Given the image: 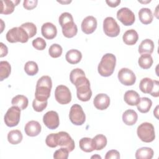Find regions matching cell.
I'll return each instance as SVG.
<instances>
[{"label": "cell", "instance_id": "6da1fadb", "mask_svg": "<svg viewBox=\"0 0 159 159\" xmlns=\"http://www.w3.org/2000/svg\"><path fill=\"white\" fill-rule=\"evenodd\" d=\"M52 87V79L49 76H42L40 78L36 84L35 99L40 101H47L50 96Z\"/></svg>", "mask_w": 159, "mask_h": 159}, {"label": "cell", "instance_id": "836d02e7", "mask_svg": "<svg viewBox=\"0 0 159 159\" xmlns=\"http://www.w3.org/2000/svg\"><path fill=\"white\" fill-rule=\"evenodd\" d=\"M11 72V66L9 63L7 61H0V81H3L4 79L9 77Z\"/></svg>", "mask_w": 159, "mask_h": 159}, {"label": "cell", "instance_id": "7a4b0ae2", "mask_svg": "<svg viewBox=\"0 0 159 159\" xmlns=\"http://www.w3.org/2000/svg\"><path fill=\"white\" fill-rule=\"evenodd\" d=\"M73 84L76 88V95L79 100L88 101L92 96V91L90 88V82L86 76H81L75 80Z\"/></svg>", "mask_w": 159, "mask_h": 159}, {"label": "cell", "instance_id": "5b68a950", "mask_svg": "<svg viewBox=\"0 0 159 159\" xmlns=\"http://www.w3.org/2000/svg\"><path fill=\"white\" fill-rule=\"evenodd\" d=\"M7 40L10 43H26L29 37L26 31L20 27H15L9 30L6 35Z\"/></svg>", "mask_w": 159, "mask_h": 159}, {"label": "cell", "instance_id": "bcb514c9", "mask_svg": "<svg viewBox=\"0 0 159 159\" xmlns=\"http://www.w3.org/2000/svg\"><path fill=\"white\" fill-rule=\"evenodd\" d=\"M159 82L157 80L153 81V86L150 92V94L153 97H158L159 96Z\"/></svg>", "mask_w": 159, "mask_h": 159}, {"label": "cell", "instance_id": "ab89813d", "mask_svg": "<svg viewBox=\"0 0 159 159\" xmlns=\"http://www.w3.org/2000/svg\"><path fill=\"white\" fill-rule=\"evenodd\" d=\"M32 46L38 50H43L45 48L47 43L43 39L37 37L32 41Z\"/></svg>", "mask_w": 159, "mask_h": 159}, {"label": "cell", "instance_id": "5bb4252c", "mask_svg": "<svg viewBox=\"0 0 159 159\" xmlns=\"http://www.w3.org/2000/svg\"><path fill=\"white\" fill-rule=\"evenodd\" d=\"M81 30L86 34H90L94 32L97 27V20L92 16L86 17L81 22Z\"/></svg>", "mask_w": 159, "mask_h": 159}, {"label": "cell", "instance_id": "9a60e30c", "mask_svg": "<svg viewBox=\"0 0 159 159\" xmlns=\"http://www.w3.org/2000/svg\"><path fill=\"white\" fill-rule=\"evenodd\" d=\"M93 104L97 109H106L110 104V98L106 94H98L95 96L93 100Z\"/></svg>", "mask_w": 159, "mask_h": 159}, {"label": "cell", "instance_id": "8d00e7d4", "mask_svg": "<svg viewBox=\"0 0 159 159\" xmlns=\"http://www.w3.org/2000/svg\"><path fill=\"white\" fill-rule=\"evenodd\" d=\"M62 47L57 43L52 44L48 49V53L52 58H58L60 57L62 54Z\"/></svg>", "mask_w": 159, "mask_h": 159}, {"label": "cell", "instance_id": "ee69618b", "mask_svg": "<svg viewBox=\"0 0 159 159\" xmlns=\"http://www.w3.org/2000/svg\"><path fill=\"white\" fill-rule=\"evenodd\" d=\"M37 0H25L23 2V7L27 10H31L37 6Z\"/></svg>", "mask_w": 159, "mask_h": 159}, {"label": "cell", "instance_id": "e575fe53", "mask_svg": "<svg viewBox=\"0 0 159 159\" xmlns=\"http://www.w3.org/2000/svg\"><path fill=\"white\" fill-rule=\"evenodd\" d=\"M24 71L29 76H34L39 71V67L34 61H29L24 65Z\"/></svg>", "mask_w": 159, "mask_h": 159}, {"label": "cell", "instance_id": "60d3db41", "mask_svg": "<svg viewBox=\"0 0 159 159\" xmlns=\"http://www.w3.org/2000/svg\"><path fill=\"white\" fill-rule=\"evenodd\" d=\"M47 101H40L34 99L32 102V107L37 112L43 111L46 107L47 106Z\"/></svg>", "mask_w": 159, "mask_h": 159}, {"label": "cell", "instance_id": "8fae6325", "mask_svg": "<svg viewBox=\"0 0 159 159\" xmlns=\"http://www.w3.org/2000/svg\"><path fill=\"white\" fill-rule=\"evenodd\" d=\"M119 81L125 86H132L136 81V76L134 73L127 68H121L117 75Z\"/></svg>", "mask_w": 159, "mask_h": 159}, {"label": "cell", "instance_id": "d590c367", "mask_svg": "<svg viewBox=\"0 0 159 159\" xmlns=\"http://www.w3.org/2000/svg\"><path fill=\"white\" fill-rule=\"evenodd\" d=\"M20 27L27 33L29 38L33 37L37 34V27L32 22H25L22 24Z\"/></svg>", "mask_w": 159, "mask_h": 159}, {"label": "cell", "instance_id": "cb8c5ba5", "mask_svg": "<svg viewBox=\"0 0 159 159\" xmlns=\"http://www.w3.org/2000/svg\"><path fill=\"white\" fill-rule=\"evenodd\" d=\"M139 17L140 21L143 24H150L153 19L152 11L147 7H143L139 11Z\"/></svg>", "mask_w": 159, "mask_h": 159}, {"label": "cell", "instance_id": "e0dca14e", "mask_svg": "<svg viewBox=\"0 0 159 159\" xmlns=\"http://www.w3.org/2000/svg\"><path fill=\"white\" fill-rule=\"evenodd\" d=\"M42 130L40 123L36 120H30L28 122L24 128V130L27 135L30 137H35L38 135Z\"/></svg>", "mask_w": 159, "mask_h": 159}, {"label": "cell", "instance_id": "f35d334b", "mask_svg": "<svg viewBox=\"0 0 159 159\" xmlns=\"http://www.w3.org/2000/svg\"><path fill=\"white\" fill-rule=\"evenodd\" d=\"M69 152L67 148L65 147L60 148L54 152L53 158L55 159H67Z\"/></svg>", "mask_w": 159, "mask_h": 159}, {"label": "cell", "instance_id": "b9f144b4", "mask_svg": "<svg viewBox=\"0 0 159 159\" xmlns=\"http://www.w3.org/2000/svg\"><path fill=\"white\" fill-rule=\"evenodd\" d=\"M85 73L83 70L80 68H75L71 70L70 74V80L71 83H74L75 80L81 76H84Z\"/></svg>", "mask_w": 159, "mask_h": 159}, {"label": "cell", "instance_id": "30bf717a", "mask_svg": "<svg viewBox=\"0 0 159 159\" xmlns=\"http://www.w3.org/2000/svg\"><path fill=\"white\" fill-rule=\"evenodd\" d=\"M117 18L124 25H132L135 20L134 13L128 7H122L117 12Z\"/></svg>", "mask_w": 159, "mask_h": 159}, {"label": "cell", "instance_id": "2e32d148", "mask_svg": "<svg viewBox=\"0 0 159 159\" xmlns=\"http://www.w3.org/2000/svg\"><path fill=\"white\" fill-rule=\"evenodd\" d=\"M41 33L45 39L51 40L56 37L57 34V29L53 24L51 22H46L42 25Z\"/></svg>", "mask_w": 159, "mask_h": 159}, {"label": "cell", "instance_id": "3957f363", "mask_svg": "<svg viewBox=\"0 0 159 159\" xmlns=\"http://www.w3.org/2000/svg\"><path fill=\"white\" fill-rule=\"evenodd\" d=\"M116 58L112 53H106L104 55L98 66V71L102 76L107 77L111 76L115 69Z\"/></svg>", "mask_w": 159, "mask_h": 159}, {"label": "cell", "instance_id": "d6986e66", "mask_svg": "<svg viewBox=\"0 0 159 159\" xmlns=\"http://www.w3.org/2000/svg\"><path fill=\"white\" fill-rule=\"evenodd\" d=\"M20 2V1H1V11L0 13L2 14H10L13 12L14 7Z\"/></svg>", "mask_w": 159, "mask_h": 159}, {"label": "cell", "instance_id": "7dc6e473", "mask_svg": "<svg viewBox=\"0 0 159 159\" xmlns=\"http://www.w3.org/2000/svg\"><path fill=\"white\" fill-rule=\"evenodd\" d=\"M1 45V47H0V51H1V55H0V57H3L7 55V53H8V48L7 47L6 45H5L3 43L1 42L0 43Z\"/></svg>", "mask_w": 159, "mask_h": 159}, {"label": "cell", "instance_id": "4fadbf2b", "mask_svg": "<svg viewBox=\"0 0 159 159\" xmlns=\"http://www.w3.org/2000/svg\"><path fill=\"white\" fill-rule=\"evenodd\" d=\"M43 122L45 126L50 129H57L60 124V119L58 113L54 111L46 112L43 117Z\"/></svg>", "mask_w": 159, "mask_h": 159}, {"label": "cell", "instance_id": "ffe728a7", "mask_svg": "<svg viewBox=\"0 0 159 159\" xmlns=\"http://www.w3.org/2000/svg\"><path fill=\"white\" fill-rule=\"evenodd\" d=\"M124 42L129 45H133L136 43L139 39V35L134 29L127 30L122 36Z\"/></svg>", "mask_w": 159, "mask_h": 159}, {"label": "cell", "instance_id": "7402d4cb", "mask_svg": "<svg viewBox=\"0 0 159 159\" xmlns=\"http://www.w3.org/2000/svg\"><path fill=\"white\" fill-rule=\"evenodd\" d=\"M138 119L137 112L132 109L126 110L122 114V120L127 125H133L135 124Z\"/></svg>", "mask_w": 159, "mask_h": 159}, {"label": "cell", "instance_id": "52a82bcc", "mask_svg": "<svg viewBox=\"0 0 159 159\" xmlns=\"http://www.w3.org/2000/svg\"><path fill=\"white\" fill-rule=\"evenodd\" d=\"M20 111L18 107L14 106L7 109L4 117V122L7 126L12 127L16 126L19 124L20 117Z\"/></svg>", "mask_w": 159, "mask_h": 159}, {"label": "cell", "instance_id": "44dd1931", "mask_svg": "<svg viewBox=\"0 0 159 159\" xmlns=\"http://www.w3.org/2000/svg\"><path fill=\"white\" fill-rule=\"evenodd\" d=\"M140 99L139 93L134 90L127 91L124 96V101L130 106H136L139 102Z\"/></svg>", "mask_w": 159, "mask_h": 159}, {"label": "cell", "instance_id": "c3c4849f", "mask_svg": "<svg viewBox=\"0 0 159 159\" xmlns=\"http://www.w3.org/2000/svg\"><path fill=\"white\" fill-rule=\"evenodd\" d=\"M106 2L108 4L109 6L112 7H117L120 3V0H109H109H106Z\"/></svg>", "mask_w": 159, "mask_h": 159}, {"label": "cell", "instance_id": "8992f818", "mask_svg": "<svg viewBox=\"0 0 159 159\" xmlns=\"http://www.w3.org/2000/svg\"><path fill=\"white\" fill-rule=\"evenodd\" d=\"M69 118L72 124L76 125H81L86 120V116L83 108L80 104H73L70 111Z\"/></svg>", "mask_w": 159, "mask_h": 159}, {"label": "cell", "instance_id": "83f0119b", "mask_svg": "<svg viewBox=\"0 0 159 159\" xmlns=\"http://www.w3.org/2000/svg\"><path fill=\"white\" fill-rule=\"evenodd\" d=\"M152 105V101L150 99L147 97H143L140 99L139 102L136 105L137 109L142 113L148 112Z\"/></svg>", "mask_w": 159, "mask_h": 159}, {"label": "cell", "instance_id": "1f68e13d", "mask_svg": "<svg viewBox=\"0 0 159 159\" xmlns=\"http://www.w3.org/2000/svg\"><path fill=\"white\" fill-rule=\"evenodd\" d=\"M153 86V80L149 78H144L141 80L139 84L140 91L145 94H150Z\"/></svg>", "mask_w": 159, "mask_h": 159}, {"label": "cell", "instance_id": "d6a6232c", "mask_svg": "<svg viewBox=\"0 0 159 159\" xmlns=\"http://www.w3.org/2000/svg\"><path fill=\"white\" fill-rule=\"evenodd\" d=\"M153 58L150 54H142L138 60L139 66L143 69L150 68L153 64Z\"/></svg>", "mask_w": 159, "mask_h": 159}, {"label": "cell", "instance_id": "ac0fdd59", "mask_svg": "<svg viewBox=\"0 0 159 159\" xmlns=\"http://www.w3.org/2000/svg\"><path fill=\"white\" fill-rule=\"evenodd\" d=\"M62 33L67 38H71L75 36L78 32V28L74 21L67 22L61 26Z\"/></svg>", "mask_w": 159, "mask_h": 159}, {"label": "cell", "instance_id": "4316f807", "mask_svg": "<svg viewBox=\"0 0 159 159\" xmlns=\"http://www.w3.org/2000/svg\"><path fill=\"white\" fill-rule=\"evenodd\" d=\"M153 154L154 152L152 148L142 147L136 151L135 158L137 159H151Z\"/></svg>", "mask_w": 159, "mask_h": 159}, {"label": "cell", "instance_id": "603a6c76", "mask_svg": "<svg viewBox=\"0 0 159 159\" xmlns=\"http://www.w3.org/2000/svg\"><path fill=\"white\" fill-rule=\"evenodd\" d=\"M154 43L151 39H145L139 45V52L141 55L142 54H151L154 50Z\"/></svg>", "mask_w": 159, "mask_h": 159}, {"label": "cell", "instance_id": "d4e9b609", "mask_svg": "<svg viewBox=\"0 0 159 159\" xmlns=\"http://www.w3.org/2000/svg\"><path fill=\"white\" fill-rule=\"evenodd\" d=\"M65 58L69 63L76 64L81 61L82 54L80 51L76 49H71L66 52Z\"/></svg>", "mask_w": 159, "mask_h": 159}, {"label": "cell", "instance_id": "7bdbcfd3", "mask_svg": "<svg viewBox=\"0 0 159 159\" xmlns=\"http://www.w3.org/2000/svg\"><path fill=\"white\" fill-rule=\"evenodd\" d=\"M73 18L72 15L70 13L67 12H63L60 16L59 19H58V22H59V24L61 25V27L63 25H64L65 24L71 22V21H73Z\"/></svg>", "mask_w": 159, "mask_h": 159}, {"label": "cell", "instance_id": "ba28073f", "mask_svg": "<svg viewBox=\"0 0 159 159\" xmlns=\"http://www.w3.org/2000/svg\"><path fill=\"white\" fill-rule=\"evenodd\" d=\"M103 30L106 35L115 37L120 33V27L113 17H107L103 21Z\"/></svg>", "mask_w": 159, "mask_h": 159}, {"label": "cell", "instance_id": "9c48e42d", "mask_svg": "<svg viewBox=\"0 0 159 159\" xmlns=\"http://www.w3.org/2000/svg\"><path fill=\"white\" fill-rule=\"evenodd\" d=\"M55 98L61 104H68L71 100V94L69 88L65 85H58L55 91Z\"/></svg>", "mask_w": 159, "mask_h": 159}, {"label": "cell", "instance_id": "7c38bea8", "mask_svg": "<svg viewBox=\"0 0 159 159\" xmlns=\"http://www.w3.org/2000/svg\"><path fill=\"white\" fill-rule=\"evenodd\" d=\"M57 143L58 145L67 148L70 152L75 149V142L66 132L61 131L57 133Z\"/></svg>", "mask_w": 159, "mask_h": 159}, {"label": "cell", "instance_id": "277c9868", "mask_svg": "<svg viewBox=\"0 0 159 159\" xmlns=\"http://www.w3.org/2000/svg\"><path fill=\"white\" fill-rule=\"evenodd\" d=\"M137 134L139 139L143 142L149 143L155 139L154 127L153 124L147 122H143L138 126Z\"/></svg>", "mask_w": 159, "mask_h": 159}, {"label": "cell", "instance_id": "f1b7e54d", "mask_svg": "<svg viewBox=\"0 0 159 159\" xmlns=\"http://www.w3.org/2000/svg\"><path fill=\"white\" fill-rule=\"evenodd\" d=\"M23 136L19 130H11L7 134V140L12 145H17L21 142Z\"/></svg>", "mask_w": 159, "mask_h": 159}, {"label": "cell", "instance_id": "4dcf8cb0", "mask_svg": "<svg viewBox=\"0 0 159 159\" xmlns=\"http://www.w3.org/2000/svg\"><path fill=\"white\" fill-rule=\"evenodd\" d=\"M80 148L81 150L85 152H91L94 150V147L93 143V139L89 137H83L79 142Z\"/></svg>", "mask_w": 159, "mask_h": 159}, {"label": "cell", "instance_id": "f6af8a7d", "mask_svg": "<svg viewBox=\"0 0 159 159\" xmlns=\"http://www.w3.org/2000/svg\"><path fill=\"white\" fill-rule=\"evenodd\" d=\"M120 153L116 150H111L108 151L105 156V159H119Z\"/></svg>", "mask_w": 159, "mask_h": 159}, {"label": "cell", "instance_id": "681fc988", "mask_svg": "<svg viewBox=\"0 0 159 159\" xmlns=\"http://www.w3.org/2000/svg\"><path fill=\"white\" fill-rule=\"evenodd\" d=\"M91 158H100V159H101V157L99 156V155H93V156H92L91 157Z\"/></svg>", "mask_w": 159, "mask_h": 159}, {"label": "cell", "instance_id": "484cf974", "mask_svg": "<svg viewBox=\"0 0 159 159\" xmlns=\"http://www.w3.org/2000/svg\"><path fill=\"white\" fill-rule=\"evenodd\" d=\"M29 101L26 96L24 95H17L14 96L11 101V104L12 106L18 107L20 110L25 109L28 106Z\"/></svg>", "mask_w": 159, "mask_h": 159}, {"label": "cell", "instance_id": "74e56055", "mask_svg": "<svg viewBox=\"0 0 159 159\" xmlns=\"http://www.w3.org/2000/svg\"><path fill=\"white\" fill-rule=\"evenodd\" d=\"M45 143L47 145L51 148H55L58 146L57 143V133L50 134L48 135L45 139Z\"/></svg>", "mask_w": 159, "mask_h": 159}, {"label": "cell", "instance_id": "f546056e", "mask_svg": "<svg viewBox=\"0 0 159 159\" xmlns=\"http://www.w3.org/2000/svg\"><path fill=\"white\" fill-rule=\"evenodd\" d=\"M92 139L94 150H101L106 146L107 138L102 134L96 135Z\"/></svg>", "mask_w": 159, "mask_h": 159}]
</instances>
